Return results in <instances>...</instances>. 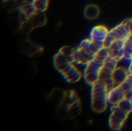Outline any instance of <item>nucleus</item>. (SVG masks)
Masks as SVG:
<instances>
[{
  "instance_id": "obj_5",
  "label": "nucleus",
  "mask_w": 132,
  "mask_h": 131,
  "mask_svg": "<svg viewBox=\"0 0 132 131\" xmlns=\"http://www.w3.org/2000/svg\"><path fill=\"white\" fill-rule=\"evenodd\" d=\"M125 98V92L120 87V86H115L108 93V101L113 105H118Z\"/></svg>"
},
{
  "instance_id": "obj_7",
  "label": "nucleus",
  "mask_w": 132,
  "mask_h": 131,
  "mask_svg": "<svg viewBox=\"0 0 132 131\" xmlns=\"http://www.w3.org/2000/svg\"><path fill=\"white\" fill-rule=\"evenodd\" d=\"M29 23L32 25V26L35 29L36 27L43 26L46 22V16L44 13V12H39L36 11L28 19Z\"/></svg>"
},
{
  "instance_id": "obj_4",
  "label": "nucleus",
  "mask_w": 132,
  "mask_h": 131,
  "mask_svg": "<svg viewBox=\"0 0 132 131\" xmlns=\"http://www.w3.org/2000/svg\"><path fill=\"white\" fill-rule=\"evenodd\" d=\"M53 63L55 66V68L59 71V72H62L63 69H65L70 64L73 63V59H72V56L69 57V56H66L63 54H62L61 53L58 52L53 58Z\"/></svg>"
},
{
  "instance_id": "obj_10",
  "label": "nucleus",
  "mask_w": 132,
  "mask_h": 131,
  "mask_svg": "<svg viewBox=\"0 0 132 131\" xmlns=\"http://www.w3.org/2000/svg\"><path fill=\"white\" fill-rule=\"evenodd\" d=\"M50 0H32V4L36 9L39 12H45L48 8Z\"/></svg>"
},
{
  "instance_id": "obj_1",
  "label": "nucleus",
  "mask_w": 132,
  "mask_h": 131,
  "mask_svg": "<svg viewBox=\"0 0 132 131\" xmlns=\"http://www.w3.org/2000/svg\"><path fill=\"white\" fill-rule=\"evenodd\" d=\"M92 110L96 113H102L108 107V94H94L91 95Z\"/></svg>"
},
{
  "instance_id": "obj_3",
  "label": "nucleus",
  "mask_w": 132,
  "mask_h": 131,
  "mask_svg": "<svg viewBox=\"0 0 132 131\" xmlns=\"http://www.w3.org/2000/svg\"><path fill=\"white\" fill-rule=\"evenodd\" d=\"M63 76L69 83H76L79 81L81 78V73L76 67L74 63L70 64L65 69L61 72Z\"/></svg>"
},
{
  "instance_id": "obj_2",
  "label": "nucleus",
  "mask_w": 132,
  "mask_h": 131,
  "mask_svg": "<svg viewBox=\"0 0 132 131\" xmlns=\"http://www.w3.org/2000/svg\"><path fill=\"white\" fill-rule=\"evenodd\" d=\"M109 34V30L104 25H97L94 27L90 32V39L95 42L98 45L103 46L104 39Z\"/></svg>"
},
{
  "instance_id": "obj_6",
  "label": "nucleus",
  "mask_w": 132,
  "mask_h": 131,
  "mask_svg": "<svg viewBox=\"0 0 132 131\" xmlns=\"http://www.w3.org/2000/svg\"><path fill=\"white\" fill-rule=\"evenodd\" d=\"M129 75L128 69L122 66H117V68L112 73V79L116 86L124 83Z\"/></svg>"
},
{
  "instance_id": "obj_13",
  "label": "nucleus",
  "mask_w": 132,
  "mask_h": 131,
  "mask_svg": "<svg viewBox=\"0 0 132 131\" xmlns=\"http://www.w3.org/2000/svg\"><path fill=\"white\" fill-rule=\"evenodd\" d=\"M73 49H73V48H71V47H70V46H63V47H62V48L59 50V52L61 53L62 54H63V55L66 56L70 57V56H72V53H73Z\"/></svg>"
},
{
  "instance_id": "obj_8",
  "label": "nucleus",
  "mask_w": 132,
  "mask_h": 131,
  "mask_svg": "<svg viewBox=\"0 0 132 131\" xmlns=\"http://www.w3.org/2000/svg\"><path fill=\"white\" fill-rule=\"evenodd\" d=\"M100 14V8L94 4H90L84 8V16L87 19L92 20L98 17Z\"/></svg>"
},
{
  "instance_id": "obj_9",
  "label": "nucleus",
  "mask_w": 132,
  "mask_h": 131,
  "mask_svg": "<svg viewBox=\"0 0 132 131\" xmlns=\"http://www.w3.org/2000/svg\"><path fill=\"white\" fill-rule=\"evenodd\" d=\"M124 123H125V121L122 120L121 119L118 118L113 113L111 114L110 118H109V126L111 129L115 130H121V127H123Z\"/></svg>"
},
{
  "instance_id": "obj_12",
  "label": "nucleus",
  "mask_w": 132,
  "mask_h": 131,
  "mask_svg": "<svg viewBox=\"0 0 132 131\" xmlns=\"http://www.w3.org/2000/svg\"><path fill=\"white\" fill-rule=\"evenodd\" d=\"M115 40H117V39H115L111 35L108 34V35L107 36V37H106V38L104 39V40L103 46H104V47H106V48H110L111 46L114 42Z\"/></svg>"
},
{
  "instance_id": "obj_11",
  "label": "nucleus",
  "mask_w": 132,
  "mask_h": 131,
  "mask_svg": "<svg viewBox=\"0 0 132 131\" xmlns=\"http://www.w3.org/2000/svg\"><path fill=\"white\" fill-rule=\"evenodd\" d=\"M118 107H120L122 110L128 113H131L132 111V101L130 100L124 98L118 104Z\"/></svg>"
}]
</instances>
